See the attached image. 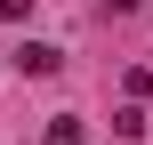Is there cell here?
<instances>
[{
  "mask_svg": "<svg viewBox=\"0 0 153 145\" xmlns=\"http://www.w3.org/2000/svg\"><path fill=\"white\" fill-rule=\"evenodd\" d=\"M105 8H113V16H129V8H137V0H105Z\"/></svg>",
  "mask_w": 153,
  "mask_h": 145,
  "instance_id": "3",
  "label": "cell"
},
{
  "mask_svg": "<svg viewBox=\"0 0 153 145\" xmlns=\"http://www.w3.org/2000/svg\"><path fill=\"white\" fill-rule=\"evenodd\" d=\"M16 65H24L32 81H48V73L65 65V48H48V40H24V48H16Z\"/></svg>",
  "mask_w": 153,
  "mask_h": 145,
  "instance_id": "1",
  "label": "cell"
},
{
  "mask_svg": "<svg viewBox=\"0 0 153 145\" xmlns=\"http://www.w3.org/2000/svg\"><path fill=\"white\" fill-rule=\"evenodd\" d=\"M48 145H81V121H48Z\"/></svg>",
  "mask_w": 153,
  "mask_h": 145,
  "instance_id": "2",
  "label": "cell"
}]
</instances>
